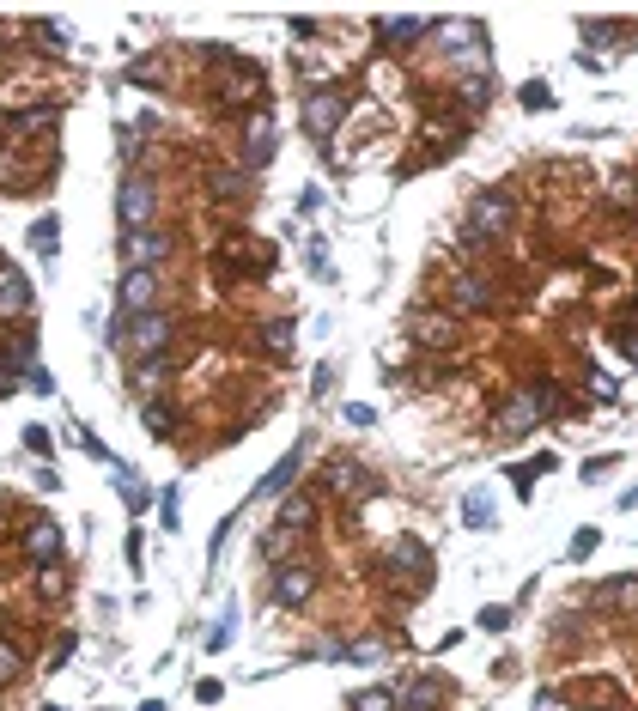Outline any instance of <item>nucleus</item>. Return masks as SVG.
Listing matches in <instances>:
<instances>
[{
  "instance_id": "obj_6",
  "label": "nucleus",
  "mask_w": 638,
  "mask_h": 711,
  "mask_svg": "<svg viewBox=\"0 0 638 711\" xmlns=\"http://www.w3.org/2000/svg\"><path fill=\"white\" fill-rule=\"evenodd\" d=\"M341 122H347V92L323 86V92H310V98H304V128H310V140H335Z\"/></svg>"
},
{
  "instance_id": "obj_20",
  "label": "nucleus",
  "mask_w": 638,
  "mask_h": 711,
  "mask_svg": "<svg viewBox=\"0 0 638 711\" xmlns=\"http://www.w3.org/2000/svg\"><path fill=\"white\" fill-rule=\"evenodd\" d=\"M298 462H304V450H286V456L274 462V474H262V487H256V493H262V499H274V493H286V487L298 481Z\"/></svg>"
},
{
  "instance_id": "obj_38",
  "label": "nucleus",
  "mask_w": 638,
  "mask_h": 711,
  "mask_svg": "<svg viewBox=\"0 0 638 711\" xmlns=\"http://www.w3.org/2000/svg\"><path fill=\"white\" fill-rule=\"evenodd\" d=\"M341 420H347V426H371V420H377V414H371V408H365V402H347V408H341Z\"/></svg>"
},
{
  "instance_id": "obj_12",
  "label": "nucleus",
  "mask_w": 638,
  "mask_h": 711,
  "mask_svg": "<svg viewBox=\"0 0 638 711\" xmlns=\"http://www.w3.org/2000/svg\"><path fill=\"white\" fill-rule=\"evenodd\" d=\"M444 298H450V310H493L499 304V292H493L487 274H450Z\"/></svg>"
},
{
  "instance_id": "obj_18",
  "label": "nucleus",
  "mask_w": 638,
  "mask_h": 711,
  "mask_svg": "<svg viewBox=\"0 0 638 711\" xmlns=\"http://www.w3.org/2000/svg\"><path fill=\"white\" fill-rule=\"evenodd\" d=\"M395 711H444V681H438V675L414 681L402 699H395Z\"/></svg>"
},
{
  "instance_id": "obj_14",
  "label": "nucleus",
  "mask_w": 638,
  "mask_h": 711,
  "mask_svg": "<svg viewBox=\"0 0 638 711\" xmlns=\"http://www.w3.org/2000/svg\"><path fill=\"white\" fill-rule=\"evenodd\" d=\"M541 420H547V414H541V402H535V389L499 402V432H505V438H523V432H535Z\"/></svg>"
},
{
  "instance_id": "obj_10",
  "label": "nucleus",
  "mask_w": 638,
  "mask_h": 711,
  "mask_svg": "<svg viewBox=\"0 0 638 711\" xmlns=\"http://www.w3.org/2000/svg\"><path fill=\"white\" fill-rule=\"evenodd\" d=\"M383 566H389L395 578H408L414 590H426V584H432V553H426V547H420L414 535H402V541H395V547H389V560H383Z\"/></svg>"
},
{
  "instance_id": "obj_13",
  "label": "nucleus",
  "mask_w": 638,
  "mask_h": 711,
  "mask_svg": "<svg viewBox=\"0 0 638 711\" xmlns=\"http://www.w3.org/2000/svg\"><path fill=\"white\" fill-rule=\"evenodd\" d=\"M31 310H37L31 274H25V268H7V262H0V316H7V323H13V316H31Z\"/></svg>"
},
{
  "instance_id": "obj_32",
  "label": "nucleus",
  "mask_w": 638,
  "mask_h": 711,
  "mask_svg": "<svg viewBox=\"0 0 638 711\" xmlns=\"http://www.w3.org/2000/svg\"><path fill=\"white\" fill-rule=\"evenodd\" d=\"M31 31H37V43H43V49H55V55L67 49V31H61V25H49V19H37Z\"/></svg>"
},
{
  "instance_id": "obj_47",
  "label": "nucleus",
  "mask_w": 638,
  "mask_h": 711,
  "mask_svg": "<svg viewBox=\"0 0 638 711\" xmlns=\"http://www.w3.org/2000/svg\"><path fill=\"white\" fill-rule=\"evenodd\" d=\"M43 711H61V705H43Z\"/></svg>"
},
{
  "instance_id": "obj_41",
  "label": "nucleus",
  "mask_w": 638,
  "mask_h": 711,
  "mask_svg": "<svg viewBox=\"0 0 638 711\" xmlns=\"http://www.w3.org/2000/svg\"><path fill=\"white\" fill-rule=\"evenodd\" d=\"M25 383H31V389H37V395H55V377H49V371H43V365H31V377H25Z\"/></svg>"
},
{
  "instance_id": "obj_7",
  "label": "nucleus",
  "mask_w": 638,
  "mask_h": 711,
  "mask_svg": "<svg viewBox=\"0 0 638 711\" xmlns=\"http://www.w3.org/2000/svg\"><path fill=\"white\" fill-rule=\"evenodd\" d=\"M456 335H462V329H456V316H450V310H414V316H408V341H414V347L450 353Z\"/></svg>"
},
{
  "instance_id": "obj_3",
  "label": "nucleus",
  "mask_w": 638,
  "mask_h": 711,
  "mask_svg": "<svg viewBox=\"0 0 638 711\" xmlns=\"http://www.w3.org/2000/svg\"><path fill=\"white\" fill-rule=\"evenodd\" d=\"M116 219L122 231H152L158 225V183L146 171H128L122 189H116Z\"/></svg>"
},
{
  "instance_id": "obj_25",
  "label": "nucleus",
  "mask_w": 638,
  "mask_h": 711,
  "mask_svg": "<svg viewBox=\"0 0 638 711\" xmlns=\"http://www.w3.org/2000/svg\"><path fill=\"white\" fill-rule=\"evenodd\" d=\"M37 596L43 602H61L67 596V572L61 566H37Z\"/></svg>"
},
{
  "instance_id": "obj_29",
  "label": "nucleus",
  "mask_w": 638,
  "mask_h": 711,
  "mask_svg": "<svg viewBox=\"0 0 638 711\" xmlns=\"http://www.w3.org/2000/svg\"><path fill=\"white\" fill-rule=\"evenodd\" d=\"M231 639H237V614H231V608H225V620H219V626H213V632H207V651H213V657H219V651H225V645H231Z\"/></svg>"
},
{
  "instance_id": "obj_30",
  "label": "nucleus",
  "mask_w": 638,
  "mask_h": 711,
  "mask_svg": "<svg viewBox=\"0 0 638 711\" xmlns=\"http://www.w3.org/2000/svg\"><path fill=\"white\" fill-rule=\"evenodd\" d=\"M19 669H25L19 645H7V639H0V687H7V681H19Z\"/></svg>"
},
{
  "instance_id": "obj_40",
  "label": "nucleus",
  "mask_w": 638,
  "mask_h": 711,
  "mask_svg": "<svg viewBox=\"0 0 638 711\" xmlns=\"http://www.w3.org/2000/svg\"><path fill=\"white\" fill-rule=\"evenodd\" d=\"M146 426H152V438H165V432H171V414L152 402V408H146Z\"/></svg>"
},
{
  "instance_id": "obj_16",
  "label": "nucleus",
  "mask_w": 638,
  "mask_h": 711,
  "mask_svg": "<svg viewBox=\"0 0 638 711\" xmlns=\"http://www.w3.org/2000/svg\"><path fill=\"white\" fill-rule=\"evenodd\" d=\"M262 98V73L256 67H237L231 79H219V104H256Z\"/></svg>"
},
{
  "instance_id": "obj_37",
  "label": "nucleus",
  "mask_w": 638,
  "mask_h": 711,
  "mask_svg": "<svg viewBox=\"0 0 638 711\" xmlns=\"http://www.w3.org/2000/svg\"><path fill=\"white\" fill-rule=\"evenodd\" d=\"M596 541H602L596 529H578V541H572V560H590V553H596Z\"/></svg>"
},
{
  "instance_id": "obj_4",
  "label": "nucleus",
  "mask_w": 638,
  "mask_h": 711,
  "mask_svg": "<svg viewBox=\"0 0 638 711\" xmlns=\"http://www.w3.org/2000/svg\"><path fill=\"white\" fill-rule=\"evenodd\" d=\"M158 298H165V274H152V268H128L122 286H116V323H128V316H146V310H165Z\"/></svg>"
},
{
  "instance_id": "obj_19",
  "label": "nucleus",
  "mask_w": 638,
  "mask_h": 711,
  "mask_svg": "<svg viewBox=\"0 0 638 711\" xmlns=\"http://www.w3.org/2000/svg\"><path fill=\"white\" fill-rule=\"evenodd\" d=\"M298 547H304V529H268V535H262V553H268L274 566H292Z\"/></svg>"
},
{
  "instance_id": "obj_26",
  "label": "nucleus",
  "mask_w": 638,
  "mask_h": 711,
  "mask_svg": "<svg viewBox=\"0 0 638 711\" xmlns=\"http://www.w3.org/2000/svg\"><path fill=\"white\" fill-rule=\"evenodd\" d=\"M213 195H219V201H244V195H250L244 171H213Z\"/></svg>"
},
{
  "instance_id": "obj_39",
  "label": "nucleus",
  "mask_w": 638,
  "mask_h": 711,
  "mask_svg": "<svg viewBox=\"0 0 638 711\" xmlns=\"http://www.w3.org/2000/svg\"><path fill=\"white\" fill-rule=\"evenodd\" d=\"M481 626H487V632H505V626H511V608H481Z\"/></svg>"
},
{
  "instance_id": "obj_17",
  "label": "nucleus",
  "mask_w": 638,
  "mask_h": 711,
  "mask_svg": "<svg viewBox=\"0 0 638 711\" xmlns=\"http://www.w3.org/2000/svg\"><path fill=\"white\" fill-rule=\"evenodd\" d=\"M420 37H432L426 19H383V25H377V43H383V49H408V43H420Z\"/></svg>"
},
{
  "instance_id": "obj_21",
  "label": "nucleus",
  "mask_w": 638,
  "mask_h": 711,
  "mask_svg": "<svg viewBox=\"0 0 638 711\" xmlns=\"http://www.w3.org/2000/svg\"><path fill=\"white\" fill-rule=\"evenodd\" d=\"M256 341H262L268 353H280V359H286V353H292V341H298V329H292V316H268V323L256 329Z\"/></svg>"
},
{
  "instance_id": "obj_45",
  "label": "nucleus",
  "mask_w": 638,
  "mask_h": 711,
  "mask_svg": "<svg viewBox=\"0 0 638 711\" xmlns=\"http://www.w3.org/2000/svg\"><path fill=\"white\" fill-rule=\"evenodd\" d=\"M590 389H596V395H602V402H608V395H620V383H614V377H602V371H596V377H590Z\"/></svg>"
},
{
  "instance_id": "obj_42",
  "label": "nucleus",
  "mask_w": 638,
  "mask_h": 711,
  "mask_svg": "<svg viewBox=\"0 0 638 711\" xmlns=\"http://www.w3.org/2000/svg\"><path fill=\"white\" fill-rule=\"evenodd\" d=\"M353 663H383V645H347Z\"/></svg>"
},
{
  "instance_id": "obj_22",
  "label": "nucleus",
  "mask_w": 638,
  "mask_h": 711,
  "mask_svg": "<svg viewBox=\"0 0 638 711\" xmlns=\"http://www.w3.org/2000/svg\"><path fill=\"white\" fill-rule=\"evenodd\" d=\"M316 523V499L310 493H286V505H280V529H310Z\"/></svg>"
},
{
  "instance_id": "obj_2",
  "label": "nucleus",
  "mask_w": 638,
  "mask_h": 711,
  "mask_svg": "<svg viewBox=\"0 0 638 711\" xmlns=\"http://www.w3.org/2000/svg\"><path fill=\"white\" fill-rule=\"evenodd\" d=\"M511 225H517V201L499 195V189H487V195H474V201H468L462 244H468V250H481V244H493V237H505Z\"/></svg>"
},
{
  "instance_id": "obj_5",
  "label": "nucleus",
  "mask_w": 638,
  "mask_h": 711,
  "mask_svg": "<svg viewBox=\"0 0 638 711\" xmlns=\"http://www.w3.org/2000/svg\"><path fill=\"white\" fill-rule=\"evenodd\" d=\"M171 250H177V237L165 231V225H152V231H122V274L128 268H165L171 262Z\"/></svg>"
},
{
  "instance_id": "obj_27",
  "label": "nucleus",
  "mask_w": 638,
  "mask_h": 711,
  "mask_svg": "<svg viewBox=\"0 0 638 711\" xmlns=\"http://www.w3.org/2000/svg\"><path fill=\"white\" fill-rule=\"evenodd\" d=\"M158 523H165V529H183V487H165V493H158Z\"/></svg>"
},
{
  "instance_id": "obj_24",
  "label": "nucleus",
  "mask_w": 638,
  "mask_h": 711,
  "mask_svg": "<svg viewBox=\"0 0 638 711\" xmlns=\"http://www.w3.org/2000/svg\"><path fill=\"white\" fill-rule=\"evenodd\" d=\"M55 122H61V110H55V104H43V110L13 116V134H43V128H55Z\"/></svg>"
},
{
  "instance_id": "obj_1",
  "label": "nucleus",
  "mask_w": 638,
  "mask_h": 711,
  "mask_svg": "<svg viewBox=\"0 0 638 711\" xmlns=\"http://www.w3.org/2000/svg\"><path fill=\"white\" fill-rule=\"evenodd\" d=\"M171 335H177V316H171V310H146V316H128V323H122L116 347H122V359L152 365V359H165Z\"/></svg>"
},
{
  "instance_id": "obj_46",
  "label": "nucleus",
  "mask_w": 638,
  "mask_h": 711,
  "mask_svg": "<svg viewBox=\"0 0 638 711\" xmlns=\"http://www.w3.org/2000/svg\"><path fill=\"white\" fill-rule=\"evenodd\" d=\"M140 711H165V699H140Z\"/></svg>"
},
{
  "instance_id": "obj_9",
  "label": "nucleus",
  "mask_w": 638,
  "mask_h": 711,
  "mask_svg": "<svg viewBox=\"0 0 638 711\" xmlns=\"http://www.w3.org/2000/svg\"><path fill=\"white\" fill-rule=\"evenodd\" d=\"M274 152H280V134H274V116L256 110L244 122V171H268L274 165Z\"/></svg>"
},
{
  "instance_id": "obj_15",
  "label": "nucleus",
  "mask_w": 638,
  "mask_h": 711,
  "mask_svg": "<svg viewBox=\"0 0 638 711\" xmlns=\"http://www.w3.org/2000/svg\"><path fill=\"white\" fill-rule=\"evenodd\" d=\"M329 487H335V493H347V499H359V493H377V474H371L365 462L341 456V462H329Z\"/></svg>"
},
{
  "instance_id": "obj_28",
  "label": "nucleus",
  "mask_w": 638,
  "mask_h": 711,
  "mask_svg": "<svg viewBox=\"0 0 638 711\" xmlns=\"http://www.w3.org/2000/svg\"><path fill=\"white\" fill-rule=\"evenodd\" d=\"M347 711H395V693H383V687H371V693H353V699H347Z\"/></svg>"
},
{
  "instance_id": "obj_31",
  "label": "nucleus",
  "mask_w": 638,
  "mask_h": 711,
  "mask_svg": "<svg viewBox=\"0 0 638 711\" xmlns=\"http://www.w3.org/2000/svg\"><path fill=\"white\" fill-rule=\"evenodd\" d=\"M462 517H468L474 529H487V523H493V499H487V493H474V499L462 505Z\"/></svg>"
},
{
  "instance_id": "obj_23",
  "label": "nucleus",
  "mask_w": 638,
  "mask_h": 711,
  "mask_svg": "<svg viewBox=\"0 0 638 711\" xmlns=\"http://www.w3.org/2000/svg\"><path fill=\"white\" fill-rule=\"evenodd\" d=\"M31 237H37V256H43V262H55V250H61V219H55V213H43V219L31 225Z\"/></svg>"
},
{
  "instance_id": "obj_43",
  "label": "nucleus",
  "mask_w": 638,
  "mask_h": 711,
  "mask_svg": "<svg viewBox=\"0 0 638 711\" xmlns=\"http://www.w3.org/2000/svg\"><path fill=\"white\" fill-rule=\"evenodd\" d=\"M195 699H201V705H219V699H225V687H219V681H201V687H195Z\"/></svg>"
},
{
  "instance_id": "obj_8",
  "label": "nucleus",
  "mask_w": 638,
  "mask_h": 711,
  "mask_svg": "<svg viewBox=\"0 0 638 711\" xmlns=\"http://www.w3.org/2000/svg\"><path fill=\"white\" fill-rule=\"evenodd\" d=\"M268 596H274L280 608H304V602L316 596V566H310V560L274 566V584H268Z\"/></svg>"
},
{
  "instance_id": "obj_11",
  "label": "nucleus",
  "mask_w": 638,
  "mask_h": 711,
  "mask_svg": "<svg viewBox=\"0 0 638 711\" xmlns=\"http://www.w3.org/2000/svg\"><path fill=\"white\" fill-rule=\"evenodd\" d=\"M61 547H67V535H61L55 517H31L25 523V560L31 566H61Z\"/></svg>"
},
{
  "instance_id": "obj_35",
  "label": "nucleus",
  "mask_w": 638,
  "mask_h": 711,
  "mask_svg": "<svg viewBox=\"0 0 638 711\" xmlns=\"http://www.w3.org/2000/svg\"><path fill=\"white\" fill-rule=\"evenodd\" d=\"M608 468H620V456H596V462L584 468V481H590V487H596V481H608Z\"/></svg>"
},
{
  "instance_id": "obj_34",
  "label": "nucleus",
  "mask_w": 638,
  "mask_h": 711,
  "mask_svg": "<svg viewBox=\"0 0 638 711\" xmlns=\"http://www.w3.org/2000/svg\"><path fill=\"white\" fill-rule=\"evenodd\" d=\"M128 79H134V86H158V61H134Z\"/></svg>"
},
{
  "instance_id": "obj_33",
  "label": "nucleus",
  "mask_w": 638,
  "mask_h": 711,
  "mask_svg": "<svg viewBox=\"0 0 638 711\" xmlns=\"http://www.w3.org/2000/svg\"><path fill=\"white\" fill-rule=\"evenodd\" d=\"M310 268H316V280H335V262H329L323 244H310Z\"/></svg>"
},
{
  "instance_id": "obj_36",
  "label": "nucleus",
  "mask_w": 638,
  "mask_h": 711,
  "mask_svg": "<svg viewBox=\"0 0 638 711\" xmlns=\"http://www.w3.org/2000/svg\"><path fill=\"white\" fill-rule=\"evenodd\" d=\"M165 371H171L165 359H152V365H140V377H134V383H140V389H158V377H165Z\"/></svg>"
},
{
  "instance_id": "obj_44",
  "label": "nucleus",
  "mask_w": 638,
  "mask_h": 711,
  "mask_svg": "<svg viewBox=\"0 0 638 711\" xmlns=\"http://www.w3.org/2000/svg\"><path fill=\"white\" fill-rule=\"evenodd\" d=\"M329 389H335V371L323 365V371H316V377H310V395H329Z\"/></svg>"
}]
</instances>
